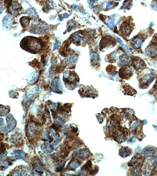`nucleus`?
I'll list each match as a JSON object with an SVG mask.
<instances>
[{
  "mask_svg": "<svg viewBox=\"0 0 157 176\" xmlns=\"http://www.w3.org/2000/svg\"><path fill=\"white\" fill-rule=\"evenodd\" d=\"M155 75L153 73H150L144 75L140 79L139 87L141 89H147L155 79Z\"/></svg>",
  "mask_w": 157,
  "mask_h": 176,
  "instance_id": "nucleus-6",
  "label": "nucleus"
},
{
  "mask_svg": "<svg viewBox=\"0 0 157 176\" xmlns=\"http://www.w3.org/2000/svg\"><path fill=\"white\" fill-rule=\"evenodd\" d=\"M40 149L43 152L48 153H51L53 152L51 145L48 142H44V144L40 145Z\"/></svg>",
  "mask_w": 157,
  "mask_h": 176,
  "instance_id": "nucleus-33",
  "label": "nucleus"
},
{
  "mask_svg": "<svg viewBox=\"0 0 157 176\" xmlns=\"http://www.w3.org/2000/svg\"><path fill=\"white\" fill-rule=\"evenodd\" d=\"M132 153V149L128 146H122L119 149V156L123 158L131 156Z\"/></svg>",
  "mask_w": 157,
  "mask_h": 176,
  "instance_id": "nucleus-21",
  "label": "nucleus"
},
{
  "mask_svg": "<svg viewBox=\"0 0 157 176\" xmlns=\"http://www.w3.org/2000/svg\"><path fill=\"white\" fill-rule=\"evenodd\" d=\"M146 54L150 58H154L157 56V34L154 35L148 47L145 50Z\"/></svg>",
  "mask_w": 157,
  "mask_h": 176,
  "instance_id": "nucleus-5",
  "label": "nucleus"
},
{
  "mask_svg": "<svg viewBox=\"0 0 157 176\" xmlns=\"http://www.w3.org/2000/svg\"><path fill=\"white\" fill-rule=\"evenodd\" d=\"M20 44L23 50L31 53L36 54L41 50L43 44L40 39L29 36L22 39Z\"/></svg>",
  "mask_w": 157,
  "mask_h": 176,
  "instance_id": "nucleus-1",
  "label": "nucleus"
},
{
  "mask_svg": "<svg viewBox=\"0 0 157 176\" xmlns=\"http://www.w3.org/2000/svg\"><path fill=\"white\" fill-rule=\"evenodd\" d=\"M115 40L110 36H106L103 38L99 44V48L101 51L105 49H108L116 45Z\"/></svg>",
  "mask_w": 157,
  "mask_h": 176,
  "instance_id": "nucleus-8",
  "label": "nucleus"
},
{
  "mask_svg": "<svg viewBox=\"0 0 157 176\" xmlns=\"http://www.w3.org/2000/svg\"><path fill=\"white\" fill-rule=\"evenodd\" d=\"M81 164L82 163L80 160L73 157L67 165V167L65 169V171H75Z\"/></svg>",
  "mask_w": 157,
  "mask_h": 176,
  "instance_id": "nucleus-17",
  "label": "nucleus"
},
{
  "mask_svg": "<svg viewBox=\"0 0 157 176\" xmlns=\"http://www.w3.org/2000/svg\"><path fill=\"white\" fill-rule=\"evenodd\" d=\"M136 141V137L132 136V137L131 138H130V139L128 141L127 143L132 145L135 143Z\"/></svg>",
  "mask_w": 157,
  "mask_h": 176,
  "instance_id": "nucleus-41",
  "label": "nucleus"
},
{
  "mask_svg": "<svg viewBox=\"0 0 157 176\" xmlns=\"http://www.w3.org/2000/svg\"><path fill=\"white\" fill-rule=\"evenodd\" d=\"M115 20V19L114 16H107L105 20V23L109 29L112 30L114 28Z\"/></svg>",
  "mask_w": 157,
  "mask_h": 176,
  "instance_id": "nucleus-29",
  "label": "nucleus"
},
{
  "mask_svg": "<svg viewBox=\"0 0 157 176\" xmlns=\"http://www.w3.org/2000/svg\"><path fill=\"white\" fill-rule=\"evenodd\" d=\"M145 38L142 35H139L134 38L131 42L133 48L136 50H139L141 48V46L145 41Z\"/></svg>",
  "mask_w": 157,
  "mask_h": 176,
  "instance_id": "nucleus-16",
  "label": "nucleus"
},
{
  "mask_svg": "<svg viewBox=\"0 0 157 176\" xmlns=\"http://www.w3.org/2000/svg\"><path fill=\"white\" fill-rule=\"evenodd\" d=\"M156 127V129H157V126H156V127Z\"/></svg>",
  "mask_w": 157,
  "mask_h": 176,
  "instance_id": "nucleus-55",
  "label": "nucleus"
},
{
  "mask_svg": "<svg viewBox=\"0 0 157 176\" xmlns=\"http://www.w3.org/2000/svg\"><path fill=\"white\" fill-rule=\"evenodd\" d=\"M22 9L21 6L17 2L11 1L8 7V12L11 14L16 15Z\"/></svg>",
  "mask_w": 157,
  "mask_h": 176,
  "instance_id": "nucleus-15",
  "label": "nucleus"
},
{
  "mask_svg": "<svg viewBox=\"0 0 157 176\" xmlns=\"http://www.w3.org/2000/svg\"><path fill=\"white\" fill-rule=\"evenodd\" d=\"M66 162L67 161H64V160H61V161L57 162L54 166L56 171L57 172H60L62 171L65 167Z\"/></svg>",
  "mask_w": 157,
  "mask_h": 176,
  "instance_id": "nucleus-31",
  "label": "nucleus"
},
{
  "mask_svg": "<svg viewBox=\"0 0 157 176\" xmlns=\"http://www.w3.org/2000/svg\"><path fill=\"white\" fill-rule=\"evenodd\" d=\"M61 141V140L56 139V140L54 141H53L52 146L54 150H56V148L59 146V144H60Z\"/></svg>",
  "mask_w": 157,
  "mask_h": 176,
  "instance_id": "nucleus-39",
  "label": "nucleus"
},
{
  "mask_svg": "<svg viewBox=\"0 0 157 176\" xmlns=\"http://www.w3.org/2000/svg\"><path fill=\"white\" fill-rule=\"evenodd\" d=\"M113 3L110 2H107L106 4V8L107 9H111L114 8V5H113Z\"/></svg>",
  "mask_w": 157,
  "mask_h": 176,
  "instance_id": "nucleus-44",
  "label": "nucleus"
},
{
  "mask_svg": "<svg viewBox=\"0 0 157 176\" xmlns=\"http://www.w3.org/2000/svg\"><path fill=\"white\" fill-rule=\"evenodd\" d=\"M63 20V16H62L61 15H60L59 16V20L60 21H62Z\"/></svg>",
  "mask_w": 157,
  "mask_h": 176,
  "instance_id": "nucleus-54",
  "label": "nucleus"
},
{
  "mask_svg": "<svg viewBox=\"0 0 157 176\" xmlns=\"http://www.w3.org/2000/svg\"><path fill=\"white\" fill-rule=\"evenodd\" d=\"M145 159L142 155L140 153H137L134 155L131 160L128 163V166L129 167H132L134 166H139L142 167Z\"/></svg>",
  "mask_w": 157,
  "mask_h": 176,
  "instance_id": "nucleus-12",
  "label": "nucleus"
},
{
  "mask_svg": "<svg viewBox=\"0 0 157 176\" xmlns=\"http://www.w3.org/2000/svg\"><path fill=\"white\" fill-rule=\"evenodd\" d=\"M131 58L126 54H121L119 58L118 66H122L129 65L131 61Z\"/></svg>",
  "mask_w": 157,
  "mask_h": 176,
  "instance_id": "nucleus-18",
  "label": "nucleus"
},
{
  "mask_svg": "<svg viewBox=\"0 0 157 176\" xmlns=\"http://www.w3.org/2000/svg\"><path fill=\"white\" fill-rule=\"evenodd\" d=\"M119 54V51L117 50H116L113 52L111 53L108 54L106 57L105 61L106 62L111 63H116L118 58Z\"/></svg>",
  "mask_w": 157,
  "mask_h": 176,
  "instance_id": "nucleus-22",
  "label": "nucleus"
},
{
  "mask_svg": "<svg viewBox=\"0 0 157 176\" xmlns=\"http://www.w3.org/2000/svg\"><path fill=\"white\" fill-rule=\"evenodd\" d=\"M6 121V127L3 128V131L5 132L9 133L16 128L17 123L12 114H10L7 116Z\"/></svg>",
  "mask_w": 157,
  "mask_h": 176,
  "instance_id": "nucleus-10",
  "label": "nucleus"
},
{
  "mask_svg": "<svg viewBox=\"0 0 157 176\" xmlns=\"http://www.w3.org/2000/svg\"><path fill=\"white\" fill-rule=\"evenodd\" d=\"M92 163L90 160H88L86 162V164H84L81 169L79 172V174L78 175H88L89 174V172L92 170Z\"/></svg>",
  "mask_w": 157,
  "mask_h": 176,
  "instance_id": "nucleus-19",
  "label": "nucleus"
},
{
  "mask_svg": "<svg viewBox=\"0 0 157 176\" xmlns=\"http://www.w3.org/2000/svg\"><path fill=\"white\" fill-rule=\"evenodd\" d=\"M32 167L35 170V172L37 173L38 175H40V174H43V166L42 165L41 162L39 160L36 159L34 160Z\"/></svg>",
  "mask_w": 157,
  "mask_h": 176,
  "instance_id": "nucleus-23",
  "label": "nucleus"
},
{
  "mask_svg": "<svg viewBox=\"0 0 157 176\" xmlns=\"http://www.w3.org/2000/svg\"><path fill=\"white\" fill-rule=\"evenodd\" d=\"M97 118L98 119V121H99V123H102L103 122L104 117L101 115V114H96Z\"/></svg>",
  "mask_w": 157,
  "mask_h": 176,
  "instance_id": "nucleus-43",
  "label": "nucleus"
},
{
  "mask_svg": "<svg viewBox=\"0 0 157 176\" xmlns=\"http://www.w3.org/2000/svg\"><path fill=\"white\" fill-rule=\"evenodd\" d=\"M123 89L122 92L124 95L133 96L137 93L136 91L128 84L124 85L123 86Z\"/></svg>",
  "mask_w": 157,
  "mask_h": 176,
  "instance_id": "nucleus-24",
  "label": "nucleus"
},
{
  "mask_svg": "<svg viewBox=\"0 0 157 176\" xmlns=\"http://www.w3.org/2000/svg\"><path fill=\"white\" fill-rule=\"evenodd\" d=\"M1 120V123H0V127H1V130H2L3 128H4V125H5V121L2 118L0 119Z\"/></svg>",
  "mask_w": 157,
  "mask_h": 176,
  "instance_id": "nucleus-48",
  "label": "nucleus"
},
{
  "mask_svg": "<svg viewBox=\"0 0 157 176\" xmlns=\"http://www.w3.org/2000/svg\"><path fill=\"white\" fill-rule=\"evenodd\" d=\"M155 149L152 147L147 146L143 149L142 154L145 157H152L155 153Z\"/></svg>",
  "mask_w": 157,
  "mask_h": 176,
  "instance_id": "nucleus-25",
  "label": "nucleus"
},
{
  "mask_svg": "<svg viewBox=\"0 0 157 176\" xmlns=\"http://www.w3.org/2000/svg\"><path fill=\"white\" fill-rule=\"evenodd\" d=\"M63 84L59 78L56 77L52 82L50 86V90L53 93L62 94L63 91Z\"/></svg>",
  "mask_w": 157,
  "mask_h": 176,
  "instance_id": "nucleus-11",
  "label": "nucleus"
},
{
  "mask_svg": "<svg viewBox=\"0 0 157 176\" xmlns=\"http://www.w3.org/2000/svg\"><path fill=\"white\" fill-rule=\"evenodd\" d=\"M78 56L75 54L70 55L66 60V63L68 64V65L76 64L78 61Z\"/></svg>",
  "mask_w": 157,
  "mask_h": 176,
  "instance_id": "nucleus-32",
  "label": "nucleus"
},
{
  "mask_svg": "<svg viewBox=\"0 0 157 176\" xmlns=\"http://www.w3.org/2000/svg\"><path fill=\"white\" fill-rule=\"evenodd\" d=\"M91 61L94 65H99L100 63V58L99 54L95 51L92 52L90 53Z\"/></svg>",
  "mask_w": 157,
  "mask_h": 176,
  "instance_id": "nucleus-26",
  "label": "nucleus"
},
{
  "mask_svg": "<svg viewBox=\"0 0 157 176\" xmlns=\"http://www.w3.org/2000/svg\"><path fill=\"white\" fill-rule=\"evenodd\" d=\"M134 68L133 67L128 65L122 66L119 70V75L123 79H128L133 76Z\"/></svg>",
  "mask_w": 157,
  "mask_h": 176,
  "instance_id": "nucleus-7",
  "label": "nucleus"
},
{
  "mask_svg": "<svg viewBox=\"0 0 157 176\" xmlns=\"http://www.w3.org/2000/svg\"><path fill=\"white\" fill-rule=\"evenodd\" d=\"M63 80L66 87L70 90H74L79 84V78L74 71H67L64 72Z\"/></svg>",
  "mask_w": 157,
  "mask_h": 176,
  "instance_id": "nucleus-2",
  "label": "nucleus"
},
{
  "mask_svg": "<svg viewBox=\"0 0 157 176\" xmlns=\"http://www.w3.org/2000/svg\"><path fill=\"white\" fill-rule=\"evenodd\" d=\"M13 18L10 15H7L3 19V25L6 27H10L13 24Z\"/></svg>",
  "mask_w": 157,
  "mask_h": 176,
  "instance_id": "nucleus-27",
  "label": "nucleus"
},
{
  "mask_svg": "<svg viewBox=\"0 0 157 176\" xmlns=\"http://www.w3.org/2000/svg\"><path fill=\"white\" fill-rule=\"evenodd\" d=\"M117 41L118 42L120 43V44H122V43H123V41H122L121 39L120 38H117Z\"/></svg>",
  "mask_w": 157,
  "mask_h": 176,
  "instance_id": "nucleus-52",
  "label": "nucleus"
},
{
  "mask_svg": "<svg viewBox=\"0 0 157 176\" xmlns=\"http://www.w3.org/2000/svg\"><path fill=\"white\" fill-rule=\"evenodd\" d=\"M26 13L29 14L31 15L33 17H34V19H37V14L36 12L35 9L33 8H29V9L27 10Z\"/></svg>",
  "mask_w": 157,
  "mask_h": 176,
  "instance_id": "nucleus-36",
  "label": "nucleus"
},
{
  "mask_svg": "<svg viewBox=\"0 0 157 176\" xmlns=\"http://www.w3.org/2000/svg\"><path fill=\"white\" fill-rule=\"evenodd\" d=\"M143 121H142L140 119L137 120L135 123L133 124L130 128L131 132H132L133 134L136 136V138L140 141H142L145 137L142 131L143 123H144L143 122Z\"/></svg>",
  "mask_w": 157,
  "mask_h": 176,
  "instance_id": "nucleus-4",
  "label": "nucleus"
},
{
  "mask_svg": "<svg viewBox=\"0 0 157 176\" xmlns=\"http://www.w3.org/2000/svg\"><path fill=\"white\" fill-rule=\"evenodd\" d=\"M131 61H132L133 68L136 70H141L145 68L146 65L144 61L139 57H132Z\"/></svg>",
  "mask_w": 157,
  "mask_h": 176,
  "instance_id": "nucleus-14",
  "label": "nucleus"
},
{
  "mask_svg": "<svg viewBox=\"0 0 157 176\" xmlns=\"http://www.w3.org/2000/svg\"><path fill=\"white\" fill-rule=\"evenodd\" d=\"M12 175H17V176H21L22 174L21 173V171L19 170H16V171H13V172Z\"/></svg>",
  "mask_w": 157,
  "mask_h": 176,
  "instance_id": "nucleus-46",
  "label": "nucleus"
},
{
  "mask_svg": "<svg viewBox=\"0 0 157 176\" xmlns=\"http://www.w3.org/2000/svg\"><path fill=\"white\" fill-rule=\"evenodd\" d=\"M92 153L88 148H84L73 153V157L75 158L81 160H85L89 158L92 156Z\"/></svg>",
  "mask_w": 157,
  "mask_h": 176,
  "instance_id": "nucleus-9",
  "label": "nucleus"
},
{
  "mask_svg": "<svg viewBox=\"0 0 157 176\" xmlns=\"http://www.w3.org/2000/svg\"><path fill=\"white\" fill-rule=\"evenodd\" d=\"M43 138L42 140L45 142L49 141L50 140V135H49V132L48 131H45L43 135Z\"/></svg>",
  "mask_w": 157,
  "mask_h": 176,
  "instance_id": "nucleus-38",
  "label": "nucleus"
},
{
  "mask_svg": "<svg viewBox=\"0 0 157 176\" xmlns=\"http://www.w3.org/2000/svg\"><path fill=\"white\" fill-rule=\"evenodd\" d=\"M78 93L82 98L89 97L94 99L98 96V91L92 86H81Z\"/></svg>",
  "mask_w": 157,
  "mask_h": 176,
  "instance_id": "nucleus-3",
  "label": "nucleus"
},
{
  "mask_svg": "<svg viewBox=\"0 0 157 176\" xmlns=\"http://www.w3.org/2000/svg\"><path fill=\"white\" fill-rule=\"evenodd\" d=\"M150 163L152 166L157 167V156H155L151 159Z\"/></svg>",
  "mask_w": 157,
  "mask_h": 176,
  "instance_id": "nucleus-40",
  "label": "nucleus"
},
{
  "mask_svg": "<svg viewBox=\"0 0 157 176\" xmlns=\"http://www.w3.org/2000/svg\"><path fill=\"white\" fill-rule=\"evenodd\" d=\"M10 112V110L8 109L6 106L1 105V110H0V116L1 117L5 116Z\"/></svg>",
  "mask_w": 157,
  "mask_h": 176,
  "instance_id": "nucleus-35",
  "label": "nucleus"
},
{
  "mask_svg": "<svg viewBox=\"0 0 157 176\" xmlns=\"http://www.w3.org/2000/svg\"><path fill=\"white\" fill-rule=\"evenodd\" d=\"M132 1H124V3H123V6H122V8H121V9H130L132 6Z\"/></svg>",
  "mask_w": 157,
  "mask_h": 176,
  "instance_id": "nucleus-37",
  "label": "nucleus"
},
{
  "mask_svg": "<svg viewBox=\"0 0 157 176\" xmlns=\"http://www.w3.org/2000/svg\"><path fill=\"white\" fill-rule=\"evenodd\" d=\"M30 20V19L27 16H23V17L21 18L20 22L22 26L24 27H26V26H29Z\"/></svg>",
  "mask_w": 157,
  "mask_h": 176,
  "instance_id": "nucleus-34",
  "label": "nucleus"
},
{
  "mask_svg": "<svg viewBox=\"0 0 157 176\" xmlns=\"http://www.w3.org/2000/svg\"><path fill=\"white\" fill-rule=\"evenodd\" d=\"M70 152L66 148L61 147L59 151L57 153L60 159H64L68 156Z\"/></svg>",
  "mask_w": 157,
  "mask_h": 176,
  "instance_id": "nucleus-30",
  "label": "nucleus"
},
{
  "mask_svg": "<svg viewBox=\"0 0 157 176\" xmlns=\"http://www.w3.org/2000/svg\"><path fill=\"white\" fill-rule=\"evenodd\" d=\"M0 11H1V14L2 13L3 11V8H2V6L1 4L0 5Z\"/></svg>",
  "mask_w": 157,
  "mask_h": 176,
  "instance_id": "nucleus-53",
  "label": "nucleus"
},
{
  "mask_svg": "<svg viewBox=\"0 0 157 176\" xmlns=\"http://www.w3.org/2000/svg\"><path fill=\"white\" fill-rule=\"evenodd\" d=\"M63 17L64 18V19H67V18H68L69 16L70 15H69L68 13H64L63 14Z\"/></svg>",
  "mask_w": 157,
  "mask_h": 176,
  "instance_id": "nucleus-50",
  "label": "nucleus"
},
{
  "mask_svg": "<svg viewBox=\"0 0 157 176\" xmlns=\"http://www.w3.org/2000/svg\"><path fill=\"white\" fill-rule=\"evenodd\" d=\"M11 158L12 161L19 160V159L25 160L26 159V155L22 150H16L13 152L11 156Z\"/></svg>",
  "mask_w": 157,
  "mask_h": 176,
  "instance_id": "nucleus-20",
  "label": "nucleus"
},
{
  "mask_svg": "<svg viewBox=\"0 0 157 176\" xmlns=\"http://www.w3.org/2000/svg\"><path fill=\"white\" fill-rule=\"evenodd\" d=\"M151 6L153 9L157 11V1H152Z\"/></svg>",
  "mask_w": 157,
  "mask_h": 176,
  "instance_id": "nucleus-45",
  "label": "nucleus"
},
{
  "mask_svg": "<svg viewBox=\"0 0 157 176\" xmlns=\"http://www.w3.org/2000/svg\"><path fill=\"white\" fill-rule=\"evenodd\" d=\"M78 6L76 4H73L72 5V8L74 9V10H78Z\"/></svg>",
  "mask_w": 157,
  "mask_h": 176,
  "instance_id": "nucleus-49",
  "label": "nucleus"
},
{
  "mask_svg": "<svg viewBox=\"0 0 157 176\" xmlns=\"http://www.w3.org/2000/svg\"><path fill=\"white\" fill-rule=\"evenodd\" d=\"M141 167L139 166H134L132 168L130 169L128 171H130V174L128 175L133 176L141 175L142 171L141 170Z\"/></svg>",
  "mask_w": 157,
  "mask_h": 176,
  "instance_id": "nucleus-28",
  "label": "nucleus"
},
{
  "mask_svg": "<svg viewBox=\"0 0 157 176\" xmlns=\"http://www.w3.org/2000/svg\"><path fill=\"white\" fill-rule=\"evenodd\" d=\"M59 47V45L58 44H55L54 47V50H57V49H58Z\"/></svg>",
  "mask_w": 157,
  "mask_h": 176,
  "instance_id": "nucleus-51",
  "label": "nucleus"
},
{
  "mask_svg": "<svg viewBox=\"0 0 157 176\" xmlns=\"http://www.w3.org/2000/svg\"><path fill=\"white\" fill-rule=\"evenodd\" d=\"M6 149V147L5 146V145H4V144L3 143H2V142H1V154H2V153H3L4 152H5Z\"/></svg>",
  "mask_w": 157,
  "mask_h": 176,
  "instance_id": "nucleus-47",
  "label": "nucleus"
},
{
  "mask_svg": "<svg viewBox=\"0 0 157 176\" xmlns=\"http://www.w3.org/2000/svg\"><path fill=\"white\" fill-rule=\"evenodd\" d=\"M133 29V26L129 21H126L123 22L120 28V31L124 37L129 35Z\"/></svg>",
  "mask_w": 157,
  "mask_h": 176,
  "instance_id": "nucleus-13",
  "label": "nucleus"
},
{
  "mask_svg": "<svg viewBox=\"0 0 157 176\" xmlns=\"http://www.w3.org/2000/svg\"><path fill=\"white\" fill-rule=\"evenodd\" d=\"M120 44L121 45V47H122L123 49H124V51L126 52V53H127L129 54H131L132 50H130V49H129L128 47L127 46L123 44V43Z\"/></svg>",
  "mask_w": 157,
  "mask_h": 176,
  "instance_id": "nucleus-42",
  "label": "nucleus"
}]
</instances>
